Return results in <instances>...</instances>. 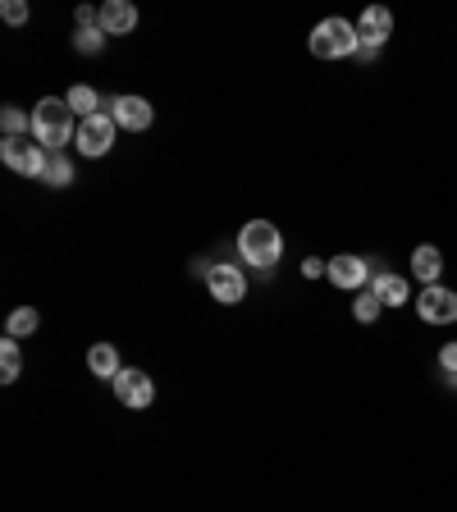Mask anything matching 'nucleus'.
Returning a JSON list of instances; mask_svg holds the SVG:
<instances>
[{"mask_svg": "<svg viewBox=\"0 0 457 512\" xmlns=\"http://www.w3.org/2000/svg\"><path fill=\"white\" fill-rule=\"evenodd\" d=\"M32 138L42 142L51 156H60L69 142H78V115L69 110L64 96H42L32 106Z\"/></svg>", "mask_w": 457, "mask_h": 512, "instance_id": "obj_1", "label": "nucleus"}, {"mask_svg": "<svg viewBox=\"0 0 457 512\" xmlns=\"http://www.w3.org/2000/svg\"><path fill=\"white\" fill-rule=\"evenodd\" d=\"M238 256H247L252 270H275L284 256V234L275 229V220H247L238 234Z\"/></svg>", "mask_w": 457, "mask_h": 512, "instance_id": "obj_2", "label": "nucleus"}, {"mask_svg": "<svg viewBox=\"0 0 457 512\" xmlns=\"http://www.w3.org/2000/svg\"><path fill=\"white\" fill-rule=\"evenodd\" d=\"M311 55L316 60H348V55L362 51V37H357V23L352 19H339V14H330V19H320L316 28H311Z\"/></svg>", "mask_w": 457, "mask_h": 512, "instance_id": "obj_3", "label": "nucleus"}, {"mask_svg": "<svg viewBox=\"0 0 457 512\" xmlns=\"http://www.w3.org/2000/svg\"><path fill=\"white\" fill-rule=\"evenodd\" d=\"M0 160H5V170L23 174V179H42L51 151L37 138H0Z\"/></svg>", "mask_w": 457, "mask_h": 512, "instance_id": "obj_4", "label": "nucleus"}, {"mask_svg": "<svg viewBox=\"0 0 457 512\" xmlns=\"http://www.w3.org/2000/svg\"><path fill=\"white\" fill-rule=\"evenodd\" d=\"M325 279H330L334 288H343V293H362V288H371V279H375L371 256H357V252L330 256V270H325Z\"/></svg>", "mask_w": 457, "mask_h": 512, "instance_id": "obj_5", "label": "nucleus"}, {"mask_svg": "<svg viewBox=\"0 0 457 512\" xmlns=\"http://www.w3.org/2000/svg\"><path fill=\"white\" fill-rule=\"evenodd\" d=\"M202 279H206V293H211L220 307H234V302L247 298V275H243V266H234V261H215Z\"/></svg>", "mask_w": 457, "mask_h": 512, "instance_id": "obj_6", "label": "nucleus"}, {"mask_svg": "<svg viewBox=\"0 0 457 512\" xmlns=\"http://www.w3.org/2000/svg\"><path fill=\"white\" fill-rule=\"evenodd\" d=\"M412 302H416V316L426 325H457V293L448 284H426Z\"/></svg>", "mask_w": 457, "mask_h": 512, "instance_id": "obj_7", "label": "nucleus"}, {"mask_svg": "<svg viewBox=\"0 0 457 512\" xmlns=\"http://www.w3.org/2000/svg\"><path fill=\"white\" fill-rule=\"evenodd\" d=\"M110 389H115V403L133 407V412H147V407L156 403V380H151L147 371H138V366H124Z\"/></svg>", "mask_w": 457, "mask_h": 512, "instance_id": "obj_8", "label": "nucleus"}, {"mask_svg": "<svg viewBox=\"0 0 457 512\" xmlns=\"http://www.w3.org/2000/svg\"><path fill=\"white\" fill-rule=\"evenodd\" d=\"M101 110H106L119 128H128V133H147L151 119H156V110H151L147 96H106V106Z\"/></svg>", "mask_w": 457, "mask_h": 512, "instance_id": "obj_9", "label": "nucleus"}, {"mask_svg": "<svg viewBox=\"0 0 457 512\" xmlns=\"http://www.w3.org/2000/svg\"><path fill=\"white\" fill-rule=\"evenodd\" d=\"M115 133H119V124L101 110V115H92V119H78V151L83 156H106L110 147H115Z\"/></svg>", "mask_w": 457, "mask_h": 512, "instance_id": "obj_10", "label": "nucleus"}, {"mask_svg": "<svg viewBox=\"0 0 457 512\" xmlns=\"http://www.w3.org/2000/svg\"><path fill=\"white\" fill-rule=\"evenodd\" d=\"M357 37H362L366 51H380V46L394 37V10H384V5H366L362 19H357Z\"/></svg>", "mask_w": 457, "mask_h": 512, "instance_id": "obj_11", "label": "nucleus"}, {"mask_svg": "<svg viewBox=\"0 0 457 512\" xmlns=\"http://www.w3.org/2000/svg\"><path fill=\"white\" fill-rule=\"evenodd\" d=\"M138 28V5L128 0H101V32L106 37H124V32Z\"/></svg>", "mask_w": 457, "mask_h": 512, "instance_id": "obj_12", "label": "nucleus"}, {"mask_svg": "<svg viewBox=\"0 0 457 512\" xmlns=\"http://www.w3.org/2000/svg\"><path fill=\"white\" fill-rule=\"evenodd\" d=\"M371 293L384 302V307H403L407 298H416L412 288H407V279H403V275H394V270H375Z\"/></svg>", "mask_w": 457, "mask_h": 512, "instance_id": "obj_13", "label": "nucleus"}, {"mask_svg": "<svg viewBox=\"0 0 457 512\" xmlns=\"http://www.w3.org/2000/svg\"><path fill=\"white\" fill-rule=\"evenodd\" d=\"M412 275L421 279V288L426 284H439V279H444V252H439L435 243H421L412 252Z\"/></svg>", "mask_w": 457, "mask_h": 512, "instance_id": "obj_14", "label": "nucleus"}, {"mask_svg": "<svg viewBox=\"0 0 457 512\" xmlns=\"http://www.w3.org/2000/svg\"><path fill=\"white\" fill-rule=\"evenodd\" d=\"M87 371H92L96 380L115 384L119 371H124V366H119V348H115V343H92V348H87Z\"/></svg>", "mask_w": 457, "mask_h": 512, "instance_id": "obj_15", "label": "nucleus"}, {"mask_svg": "<svg viewBox=\"0 0 457 512\" xmlns=\"http://www.w3.org/2000/svg\"><path fill=\"white\" fill-rule=\"evenodd\" d=\"M69 110H74L78 119H92V115H101V106H106V96H96V87H87V83H74L69 87Z\"/></svg>", "mask_w": 457, "mask_h": 512, "instance_id": "obj_16", "label": "nucleus"}, {"mask_svg": "<svg viewBox=\"0 0 457 512\" xmlns=\"http://www.w3.org/2000/svg\"><path fill=\"white\" fill-rule=\"evenodd\" d=\"M19 375H23V352H19V339H10V334H5V339H0V380L14 384Z\"/></svg>", "mask_w": 457, "mask_h": 512, "instance_id": "obj_17", "label": "nucleus"}, {"mask_svg": "<svg viewBox=\"0 0 457 512\" xmlns=\"http://www.w3.org/2000/svg\"><path fill=\"white\" fill-rule=\"evenodd\" d=\"M0 133L5 138H32V115L23 106H5L0 110Z\"/></svg>", "mask_w": 457, "mask_h": 512, "instance_id": "obj_18", "label": "nucleus"}, {"mask_svg": "<svg viewBox=\"0 0 457 512\" xmlns=\"http://www.w3.org/2000/svg\"><path fill=\"white\" fill-rule=\"evenodd\" d=\"M37 325H42L37 307H19V311H10V320H5V334H10V339H32Z\"/></svg>", "mask_w": 457, "mask_h": 512, "instance_id": "obj_19", "label": "nucleus"}, {"mask_svg": "<svg viewBox=\"0 0 457 512\" xmlns=\"http://www.w3.org/2000/svg\"><path fill=\"white\" fill-rule=\"evenodd\" d=\"M380 311H384V302L375 298L371 288L352 293V320H357V325H375V320H380Z\"/></svg>", "mask_w": 457, "mask_h": 512, "instance_id": "obj_20", "label": "nucleus"}, {"mask_svg": "<svg viewBox=\"0 0 457 512\" xmlns=\"http://www.w3.org/2000/svg\"><path fill=\"white\" fill-rule=\"evenodd\" d=\"M42 183H46V188H69V183H74V160L64 156V151H60V156H51V160H46Z\"/></svg>", "mask_w": 457, "mask_h": 512, "instance_id": "obj_21", "label": "nucleus"}, {"mask_svg": "<svg viewBox=\"0 0 457 512\" xmlns=\"http://www.w3.org/2000/svg\"><path fill=\"white\" fill-rule=\"evenodd\" d=\"M74 51L78 55H101L106 51V32H101V23H96V28H78L74 32Z\"/></svg>", "mask_w": 457, "mask_h": 512, "instance_id": "obj_22", "label": "nucleus"}, {"mask_svg": "<svg viewBox=\"0 0 457 512\" xmlns=\"http://www.w3.org/2000/svg\"><path fill=\"white\" fill-rule=\"evenodd\" d=\"M0 19L19 28V23H28V19H32V10L23 5V0H5V5H0Z\"/></svg>", "mask_w": 457, "mask_h": 512, "instance_id": "obj_23", "label": "nucleus"}, {"mask_svg": "<svg viewBox=\"0 0 457 512\" xmlns=\"http://www.w3.org/2000/svg\"><path fill=\"white\" fill-rule=\"evenodd\" d=\"M439 366H444V375H457V339L439 348Z\"/></svg>", "mask_w": 457, "mask_h": 512, "instance_id": "obj_24", "label": "nucleus"}, {"mask_svg": "<svg viewBox=\"0 0 457 512\" xmlns=\"http://www.w3.org/2000/svg\"><path fill=\"white\" fill-rule=\"evenodd\" d=\"M325 270H330V261H316V256H311V261H302V275H307V279H320Z\"/></svg>", "mask_w": 457, "mask_h": 512, "instance_id": "obj_25", "label": "nucleus"}]
</instances>
